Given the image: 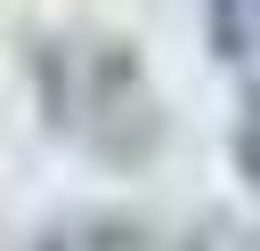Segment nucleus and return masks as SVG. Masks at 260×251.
<instances>
[{"label":"nucleus","mask_w":260,"mask_h":251,"mask_svg":"<svg viewBox=\"0 0 260 251\" xmlns=\"http://www.w3.org/2000/svg\"><path fill=\"white\" fill-rule=\"evenodd\" d=\"M41 97H49V121L106 154V162H138L154 138H162V105L138 73V57L122 40H57L41 49Z\"/></svg>","instance_id":"1"},{"label":"nucleus","mask_w":260,"mask_h":251,"mask_svg":"<svg viewBox=\"0 0 260 251\" xmlns=\"http://www.w3.org/2000/svg\"><path fill=\"white\" fill-rule=\"evenodd\" d=\"M236 170H244V186L260 194V97H252L244 121H236Z\"/></svg>","instance_id":"4"},{"label":"nucleus","mask_w":260,"mask_h":251,"mask_svg":"<svg viewBox=\"0 0 260 251\" xmlns=\"http://www.w3.org/2000/svg\"><path fill=\"white\" fill-rule=\"evenodd\" d=\"M41 251H195V243L138 211H81V219H57L41 235Z\"/></svg>","instance_id":"2"},{"label":"nucleus","mask_w":260,"mask_h":251,"mask_svg":"<svg viewBox=\"0 0 260 251\" xmlns=\"http://www.w3.org/2000/svg\"><path fill=\"white\" fill-rule=\"evenodd\" d=\"M211 40H219V57H252V40H260V0H211Z\"/></svg>","instance_id":"3"}]
</instances>
